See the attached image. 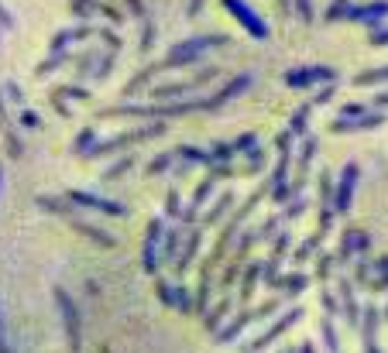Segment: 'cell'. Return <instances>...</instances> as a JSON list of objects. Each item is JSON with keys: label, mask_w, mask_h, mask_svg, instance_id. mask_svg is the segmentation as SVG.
Segmentation results:
<instances>
[{"label": "cell", "mask_w": 388, "mask_h": 353, "mask_svg": "<svg viewBox=\"0 0 388 353\" xmlns=\"http://www.w3.org/2000/svg\"><path fill=\"white\" fill-rule=\"evenodd\" d=\"M388 14V0H371V3H351L347 17L351 21H361V24H378Z\"/></svg>", "instance_id": "3957f363"}, {"label": "cell", "mask_w": 388, "mask_h": 353, "mask_svg": "<svg viewBox=\"0 0 388 353\" xmlns=\"http://www.w3.org/2000/svg\"><path fill=\"white\" fill-rule=\"evenodd\" d=\"M86 35H93V28H73V31H62V35H55V48L69 45L73 38H86Z\"/></svg>", "instance_id": "52a82bcc"}, {"label": "cell", "mask_w": 388, "mask_h": 353, "mask_svg": "<svg viewBox=\"0 0 388 353\" xmlns=\"http://www.w3.org/2000/svg\"><path fill=\"white\" fill-rule=\"evenodd\" d=\"M127 7H131V10H134V14H138V17H141V21H145V17H148V7H145V3H141V0H127Z\"/></svg>", "instance_id": "9c48e42d"}, {"label": "cell", "mask_w": 388, "mask_h": 353, "mask_svg": "<svg viewBox=\"0 0 388 353\" xmlns=\"http://www.w3.org/2000/svg\"><path fill=\"white\" fill-rule=\"evenodd\" d=\"M347 10H351V0H330V7L323 10V17L333 24V21H344V17H347Z\"/></svg>", "instance_id": "5b68a950"}, {"label": "cell", "mask_w": 388, "mask_h": 353, "mask_svg": "<svg viewBox=\"0 0 388 353\" xmlns=\"http://www.w3.org/2000/svg\"><path fill=\"white\" fill-rule=\"evenodd\" d=\"M0 24H3V28H14V17H10V10H7L3 3H0Z\"/></svg>", "instance_id": "30bf717a"}, {"label": "cell", "mask_w": 388, "mask_h": 353, "mask_svg": "<svg viewBox=\"0 0 388 353\" xmlns=\"http://www.w3.org/2000/svg\"><path fill=\"white\" fill-rule=\"evenodd\" d=\"M199 10H203V0H190V7H186V14H190V17H196Z\"/></svg>", "instance_id": "8fae6325"}, {"label": "cell", "mask_w": 388, "mask_h": 353, "mask_svg": "<svg viewBox=\"0 0 388 353\" xmlns=\"http://www.w3.org/2000/svg\"><path fill=\"white\" fill-rule=\"evenodd\" d=\"M220 3H223V10H230V14L241 21V28H244L251 38H258V41L268 38V24L258 17V10H255L248 0H220Z\"/></svg>", "instance_id": "6da1fadb"}, {"label": "cell", "mask_w": 388, "mask_h": 353, "mask_svg": "<svg viewBox=\"0 0 388 353\" xmlns=\"http://www.w3.org/2000/svg\"><path fill=\"white\" fill-rule=\"evenodd\" d=\"M73 14H80V17H90V14H103L107 21H124V14L117 10V7H110V3H100V0H73Z\"/></svg>", "instance_id": "277c9868"}, {"label": "cell", "mask_w": 388, "mask_h": 353, "mask_svg": "<svg viewBox=\"0 0 388 353\" xmlns=\"http://www.w3.org/2000/svg\"><path fill=\"white\" fill-rule=\"evenodd\" d=\"M326 76H330V69L320 66V69H313V73H292L289 83L292 86H299V83H313V79H326Z\"/></svg>", "instance_id": "8992f818"}, {"label": "cell", "mask_w": 388, "mask_h": 353, "mask_svg": "<svg viewBox=\"0 0 388 353\" xmlns=\"http://www.w3.org/2000/svg\"><path fill=\"white\" fill-rule=\"evenodd\" d=\"M292 10H295V17H299V21H306V24L316 17V10H313V0H292Z\"/></svg>", "instance_id": "ba28073f"}, {"label": "cell", "mask_w": 388, "mask_h": 353, "mask_svg": "<svg viewBox=\"0 0 388 353\" xmlns=\"http://www.w3.org/2000/svg\"><path fill=\"white\" fill-rule=\"evenodd\" d=\"M375 45H388V31H375Z\"/></svg>", "instance_id": "7c38bea8"}, {"label": "cell", "mask_w": 388, "mask_h": 353, "mask_svg": "<svg viewBox=\"0 0 388 353\" xmlns=\"http://www.w3.org/2000/svg\"><path fill=\"white\" fill-rule=\"evenodd\" d=\"M230 38L227 35H203V38H186V45H176L169 55H165V66H183V62H190L196 59L203 48H213V45H227Z\"/></svg>", "instance_id": "7a4b0ae2"}]
</instances>
